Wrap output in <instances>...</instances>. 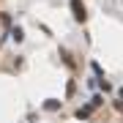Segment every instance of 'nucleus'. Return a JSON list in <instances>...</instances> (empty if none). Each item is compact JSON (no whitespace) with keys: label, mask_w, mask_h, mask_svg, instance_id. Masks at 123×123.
<instances>
[{"label":"nucleus","mask_w":123,"mask_h":123,"mask_svg":"<svg viewBox=\"0 0 123 123\" xmlns=\"http://www.w3.org/2000/svg\"><path fill=\"white\" fill-rule=\"evenodd\" d=\"M71 11H74V19H79V22H85V6H82V0H71Z\"/></svg>","instance_id":"f257e3e1"},{"label":"nucleus","mask_w":123,"mask_h":123,"mask_svg":"<svg viewBox=\"0 0 123 123\" xmlns=\"http://www.w3.org/2000/svg\"><path fill=\"white\" fill-rule=\"evenodd\" d=\"M120 98H123V88H120Z\"/></svg>","instance_id":"f03ea898"}]
</instances>
